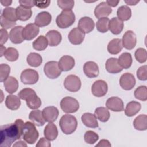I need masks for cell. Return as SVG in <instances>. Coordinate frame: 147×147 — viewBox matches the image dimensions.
<instances>
[{"mask_svg": "<svg viewBox=\"0 0 147 147\" xmlns=\"http://www.w3.org/2000/svg\"><path fill=\"white\" fill-rule=\"evenodd\" d=\"M24 121L17 119L14 123L2 125L0 127V146L10 147L16 140L22 137V130Z\"/></svg>", "mask_w": 147, "mask_h": 147, "instance_id": "obj_1", "label": "cell"}, {"mask_svg": "<svg viewBox=\"0 0 147 147\" xmlns=\"http://www.w3.org/2000/svg\"><path fill=\"white\" fill-rule=\"evenodd\" d=\"M39 136L35 125L31 122L28 121L24 123L22 130V138L29 144H34Z\"/></svg>", "mask_w": 147, "mask_h": 147, "instance_id": "obj_2", "label": "cell"}, {"mask_svg": "<svg viewBox=\"0 0 147 147\" xmlns=\"http://www.w3.org/2000/svg\"><path fill=\"white\" fill-rule=\"evenodd\" d=\"M59 126L63 133L71 134L76 129L78 122L75 117L70 114L63 115L59 121Z\"/></svg>", "mask_w": 147, "mask_h": 147, "instance_id": "obj_3", "label": "cell"}, {"mask_svg": "<svg viewBox=\"0 0 147 147\" xmlns=\"http://www.w3.org/2000/svg\"><path fill=\"white\" fill-rule=\"evenodd\" d=\"M75 21V16L72 10H64L58 15L56 22L58 27L61 29L71 26Z\"/></svg>", "mask_w": 147, "mask_h": 147, "instance_id": "obj_4", "label": "cell"}, {"mask_svg": "<svg viewBox=\"0 0 147 147\" xmlns=\"http://www.w3.org/2000/svg\"><path fill=\"white\" fill-rule=\"evenodd\" d=\"M60 107L64 113H74L78 110L79 103L75 98L66 96L60 101Z\"/></svg>", "mask_w": 147, "mask_h": 147, "instance_id": "obj_5", "label": "cell"}, {"mask_svg": "<svg viewBox=\"0 0 147 147\" xmlns=\"http://www.w3.org/2000/svg\"><path fill=\"white\" fill-rule=\"evenodd\" d=\"M44 71L45 75L49 79H54L57 78L61 74L58 62L50 61L45 63L44 67Z\"/></svg>", "mask_w": 147, "mask_h": 147, "instance_id": "obj_6", "label": "cell"}, {"mask_svg": "<svg viewBox=\"0 0 147 147\" xmlns=\"http://www.w3.org/2000/svg\"><path fill=\"white\" fill-rule=\"evenodd\" d=\"M20 79L25 84H34L38 80L39 75L36 71L28 68L21 72Z\"/></svg>", "mask_w": 147, "mask_h": 147, "instance_id": "obj_7", "label": "cell"}, {"mask_svg": "<svg viewBox=\"0 0 147 147\" xmlns=\"http://www.w3.org/2000/svg\"><path fill=\"white\" fill-rule=\"evenodd\" d=\"M64 86L70 92H77L81 87V80L76 75H69L65 78Z\"/></svg>", "mask_w": 147, "mask_h": 147, "instance_id": "obj_8", "label": "cell"}, {"mask_svg": "<svg viewBox=\"0 0 147 147\" xmlns=\"http://www.w3.org/2000/svg\"><path fill=\"white\" fill-rule=\"evenodd\" d=\"M108 90L107 83L103 80L95 81L91 87V92L96 97H102L105 96Z\"/></svg>", "mask_w": 147, "mask_h": 147, "instance_id": "obj_9", "label": "cell"}, {"mask_svg": "<svg viewBox=\"0 0 147 147\" xmlns=\"http://www.w3.org/2000/svg\"><path fill=\"white\" fill-rule=\"evenodd\" d=\"M39 31V28L35 23H30L23 28L22 36L24 40L30 41L38 34Z\"/></svg>", "mask_w": 147, "mask_h": 147, "instance_id": "obj_10", "label": "cell"}, {"mask_svg": "<svg viewBox=\"0 0 147 147\" xmlns=\"http://www.w3.org/2000/svg\"><path fill=\"white\" fill-rule=\"evenodd\" d=\"M122 42L123 47L128 50L132 49L137 43L136 34L132 30L126 31L122 36Z\"/></svg>", "mask_w": 147, "mask_h": 147, "instance_id": "obj_11", "label": "cell"}, {"mask_svg": "<svg viewBox=\"0 0 147 147\" xmlns=\"http://www.w3.org/2000/svg\"><path fill=\"white\" fill-rule=\"evenodd\" d=\"M119 84L125 90H131L136 84V79L133 75L125 73L121 75L119 79Z\"/></svg>", "mask_w": 147, "mask_h": 147, "instance_id": "obj_12", "label": "cell"}, {"mask_svg": "<svg viewBox=\"0 0 147 147\" xmlns=\"http://www.w3.org/2000/svg\"><path fill=\"white\" fill-rule=\"evenodd\" d=\"M107 108L113 111H122L124 110V105L122 100L117 96H113L107 99L106 102Z\"/></svg>", "mask_w": 147, "mask_h": 147, "instance_id": "obj_13", "label": "cell"}, {"mask_svg": "<svg viewBox=\"0 0 147 147\" xmlns=\"http://www.w3.org/2000/svg\"><path fill=\"white\" fill-rule=\"evenodd\" d=\"M78 26L84 33H89L93 30L95 27V23L91 18L83 17L79 20Z\"/></svg>", "mask_w": 147, "mask_h": 147, "instance_id": "obj_14", "label": "cell"}, {"mask_svg": "<svg viewBox=\"0 0 147 147\" xmlns=\"http://www.w3.org/2000/svg\"><path fill=\"white\" fill-rule=\"evenodd\" d=\"M85 33L78 28H74L68 34V40L74 45H79L83 42Z\"/></svg>", "mask_w": 147, "mask_h": 147, "instance_id": "obj_15", "label": "cell"}, {"mask_svg": "<svg viewBox=\"0 0 147 147\" xmlns=\"http://www.w3.org/2000/svg\"><path fill=\"white\" fill-rule=\"evenodd\" d=\"M83 71L84 74L89 78L97 77L99 73L98 65L96 63L92 61H89L84 63Z\"/></svg>", "mask_w": 147, "mask_h": 147, "instance_id": "obj_16", "label": "cell"}, {"mask_svg": "<svg viewBox=\"0 0 147 147\" xmlns=\"http://www.w3.org/2000/svg\"><path fill=\"white\" fill-rule=\"evenodd\" d=\"M112 12V9L110 6L106 2H102L98 4L94 10V14L96 18H101L107 17Z\"/></svg>", "mask_w": 147, "mask_h": 147, "instance_id": "obj_17", "label": "cell"}, {"mask_svg": "<svg viewBox=\"0 0 147 147\" xmlns=\"http://www.w3.org/2000/svg\"><path fill=\"white\" fill-rule=\"evenodd\" d=\"M42 115L45 121L48 122H55L59 116V110L55 106H48L42 110Z\"/></svg>", "mask_w": 147, "mask_h": 147, "instance_id": "obj_18", "label": "cell"}, {"mask_svg": "<svg viewBox=\"0 0 147 147\" xmlns=\"http://www.w3.org/2000/svg\"><path fill=\"white\" fill-rule=\"evenodd\" d=\"M58 64L61 71L67 72L71 70L74 67L75 62L74 59L72 56L64 55L60 59Z\"/></svg>", "mask_w": 147, "mask_h": 147, "instance_id": "obj_19", "label": "cell"}, {"mask_svg": "<svg viewBox=\"0 0 147 147\" xmlns=\"http://www.w3.org/2000/svg\"><path fill=\"white\" fill-rule=\"evenodd\" d=\"M23 28L22 26H17L11 29L9 33V38L12 43L21 44L25 40L22 36Z\"/></svg>", "mask_w": 147, "mask_h": 147, "instance_id": "obj_20", "label": "cell"}, {"mask_svg": "<svg viewBox=\"0 0 147 147\" xmlns=\"http://www.w3.org/2000/svg\"><path fill=\"white\" fill-rule=\"evenodd\" d=\"M105 67L106 71L110 74H118L123 69L119 64L118 59L115 57L108 59L106 62Z\"/></svg>", "mask_w": 147, "mask_h": 147, "instance_id": "obj_21", "label": "cell"}, {"mask_svg": "<svg viewBox=\"0 0 147 147\" xmlns=\"http://www.w3.org/2000/svg\"><path fill=\"white\" fill-rule=\"evenodd\" d=\"M49 46L55 47L58 45L61 41L62 36L60 32L56 30L48 31L45 36Z\"/></svg>", "mask_w": 147, "mask_h": 147, "instance_id": "obj_22", "label": "cell"}, {"mask_svg": "<svg viewBox=\"0 0 147 147\" xmlns=\"http://www.w3.org/2000/svg\"><path fill=\"white\" fill-rule=\"evenodd\" d=\"M52 20V16L49 12L41 11L36 17L34 23L39 27H44L48 25Z\"/></svg>", "mask_w": 147, "mask_h": 147, "instance_id": "obj_23", "label": "cell"}, {"mask_svg": "<svg viewBox=\"0 0 147 147\" xmlns=\"http://www.w3.org/2000/svg\"><path fill=\"white\" fill-rule=\"evenodd\" d=\"M124 24L123 21L118 19L117 17H113L109 23V29L110 32L115 35L121 33L123 29Z\"/></svg>", "mask_w": 147, "mask_h": 147, "instance_id": "obj_24", "label": "cell"}, {"mask_svg": "<svg viewBox=\"0 0 147 147\" xmlns=\"http://www.w3.org/2000/svg\"><path fill=\"white\" fill-rule=\"evenodd\" d=\"M81 119L83 123L88 127L96 128L99 126L96 117L92 113H84L81 117Z\"/></svg>", "mask_w": 147, "mask_h": 147, "instance_id": "obj_25", "label": "cell"}, {"mask_svg": "<svg viewBox=\"0 0 147 147\" xmlns=\"http://www.w3.org/2000/svg\"><path fill=\"white\" fill-rule=\"evenodd\" d=\"M44 135L49 141L55 140L58 136V130L56 126L53 122H49L44 128Z\"/></svg>", "mask_w": 147, "mask_h": 147, "instance_id": "obj_26", "label": "cell"}, {"mask_svg": "<svg viewBox=\"0 0 147 147\" xmlns=\"http://www.w3.org/2000/svg\"><path fill=\"white\" fill-rule=\"evenodd\" d=\"M29 119L37 126H42L45 122L42 115V113L40 110H32L29 113Z\"/></svg>", "mask_w": 147, "mask_h": 147, "instance_id": "obj_27", "label": "cell"}, {"mask_svg": "<svg viewBox=\"0 0 147 147\" xmlns=\"http://www.w3.org/2000/svg\"><path fill=\"white\" fill-rule=\"evenodd\" d=\"M107 51L112 55L119 53L123 48L122 40L120 38H114L111 40L107 45Z\"/></svg>", "mask_w": 147, "mask_h": 147, "instance_id": "obj_28", "label": "cell"}, {"mask_svg": "<svg viewBox=\"0 0 147 147\" xmlns=\"http://www.w3.org/2000/svg\"><path fill=\"white\" fill-rule=\"evenodd\" d=\"M5 105L9 109L11 110H17L21 105L20 98L14 95H9L6 98Z\"/></svg>", "mask_w": 147, "mask_h": 147, "instance_id": "obj_29", "label": "cell"}, {"mask_svg": "<svg viewBox=\"0 0 147 147\" xmlns=\"http://www.w3.org/2000/svg\"><path fill=\"white\" fill-rule=\"evenodd\" d=\"M141 108V104L136 101L129 102L125 109V115L127 117H133L138 113Z\"/></svg>", "mask_w": 147, "mask_h": 147, "instance_id": "obj_30", "label": "cell"}, {"mask_svg": "<svg viewBox=\"0 0 147 147\" xmlns=\"http://www.w3.org/2000/svg\"><path fill=\"white\" fill-rule=\"evenodd\" d=\"M3 83L5 90L9 94H13L17 91L18 88V80L13 76H9Z\"/></svg>", "mask_w": 147, "mask_h": 147, "instance_id": "obj_31", "label": "cell"}, {"mask_svg": "<svg viewBox=\"0 0 147 147\" xmlns=\"http://www.w3.org/2000/svg\"><path fill=\"white\" fill-rule=\"evenodd\" d=\"M134 127L140 131L146 130L147 129V116L146 114H140L133 121Z\"/></svg>", "mask_w": 147, "mask_h": 147, "instance_id": "obj_32", "label": "cell"}, {"mask_svg": "<svg viewBox=\"0 0 147 147\" xmlns=\"http://www.w3.org/2000/svg\"><path fill=\"white\" fill-rule=\"evenodd\" d=\"M16 15L18 20L22 21L29 20L32 15V10L31 9L25 8L21 6H18L16 9Z\"/></svg>", "mask_w": 147, "mask_h": 147, "instance_id": "obj_33", "label": "cell"}, {"mask_svg": "<svg viewBox=\"0 0 147 147\" xmlns=\"http://www.w3.org/2000/svg\"><path fill=\"white\" fill-rule=\"evenodd\" d=\"M26 61L30 66L33 67H38L41 64L42 62V58L40 54L36 52H31L28 55Z\"/></svg>", "mask_w": 147, "mask_h": 147, "instance_id": "obj_34", "label": "cell"}, {"mask_svg": "<svg viewBox=\"0 0 147 147\" xmlns=\"http://www.w3.org/2000/svg\"><path fill=\"white\" fill-rule=\"evenodd\" d=\"M118 18L123 21H127L131 17V10L130 7L126 5L120 6L117 11Z\"/></svg>", "mask_w": 147, "mask_h": 147, "instance_id": "obj_35", "label": "cell"}, {"mask_svg": "<svg viewBox=\"0 0 147 147\" xmlns=\"http://www.w3.org/2000/svg\"><path fill=\"white\" fill-rule=\"evenodd\" d=\"M118 62L119 65L124 69L129 68L133 62L131 55L129 52H123L122 53L118 58Z\"/></svg>", "mask_w": 147, "mask_h": 147, "instance_id": "obj_36", "label": "cell"}, {"mask_svg": "<svg viewBox=\"0 0 147 147\" xmlns=\"http://www.w3.org/2000/svg\"><path fill=\"white\" fill-rule=\"evenodd\" d=\"M28 107L30 109H37L41 105V100L36 93L31 95L26 99Z\"/></svg>", "mask_w": 147, "mask_h": 147, "instance_id": "obj_37", "label": "cell"}, {"mask_svg": "<svg viewBox=\"0 0 147 147\" xmlns=\"http://www.w3.org/2000/svg\"><path fill=\"white\" fill-rule=\"evenodd\" d=\"M96 118L102 122H107L110 118V113L107 109L104 107H97L94 112Z\"/></svg>", "mask_w": 147, "mask_h": 147, "instance_id": "obj_38", "label": "cell"}, {"mask_svg": "<svg viewBox=\"0 0 147 147\" xmlns=\"http://www.w3.org/2000/svg\"><path fill=\"white\" fill-rule=\"evenodd\" d=\"M48 44V40L44 36L41 35L36 39L33 42V47L37 51H43L46 49Z\"/></svg>", "mask_w": 147, "mask_h": 147, "instance_id": "obj_39", "label": "cell"}, {"mask_svg": "<svg viewBox=\"0 0 147 147\" xmlns=\"http://www.w3.org/2000/svg\"><path fill=\"white\" fill-rule=\"evenodd\" d=\"M5 18L11 21V22H16L18 20L17 15H16V9L13 7H6L2 11V14Z\"/></svg>", "mask_w": 147, "mask_h": 147, "instance_id": "obj_40", "label": "cell"}, {"mask_svg": "<svg viewBox=\"0 0 147 147\" xmlns=\"http://www.w3.org/2000/svg\"><path fill=\"white\" fill-rule=\"evenodd\" d=\"M109 19L107 17L99 18L96 23L97 30L100 33H106L109 30Z\"/></svg>", "mask_w": 147, "mask_h": 147, "instance_id": "obj_41", "label": "cell"}, {"mask_svg": "<svg viewBox=\"0 0 147 147\" xmlns=\"http://www.w3.org/2000/svg\"><path fill=\"white\" fill-rule=\"evenodd\" d=\"M134 96L136 99L146 101L147 100V88L145 86H140L137 87L134 92Z\"/></svg>", "mask_w": 147, "mask_h": 147, "instance_id": "obj_42", "label": "cell"}, {"mask_svg": "<svg viewBox=\"0 0 147 147\" xmlns=\"http://www.w3.org/2000/svg\"><path fill=\"white\" fill-rule=\"evenodd\" d=\"M4 56L6 59L9 61H15L18 59L19 57V53L16 48L9 47L7 48L4 54Z\"/></svg>", "mask_w": 147, "mask_h": 147, "instance_id": "obj_43", "label": "cell"}, {"mask_svg": "<svg viewBox=\"0 0 147 147\" xmlns=\"http://www.w3.org/2000/svg\"><path fill=\"white\" fill-rule=\"evenodd\" d=\"M84 139L86 143L88 144H94L98 140L99 136L93 131L88 130L84 135Z\"/></svg>", "mask_w": 147, "mask_h": 147, "instance_id": "obj_44", "label": "cell"}, {"mask_svg": "<svg viewBox=\"0 0 147 147\" xmlns=\"http://www.w3.org/2000/svg\"><path fill=\"white\" fill-rule=\"evenodd\" d=\"M134 56L138 62L140 63H145L147 59V52L146 49L143 48L137 49L135 51Z\"/></svg>", "mask_w": 147, "mask_h": 147, "instance_id": "obj_45", "label": "cell"}, {"mask_svg": "<svg viewBox=\"0 0 147 147\" xmlns=\"http://www.w3.org/2000/svg\"><path fill=\"white\" fill-rule=\"evenodd\" d=\"M10 67L6 64H1L0 65V82H3L6 80L10 74Z\"/></svg>", "mask_w": 147, "mask_h": 147, "instance_id": "obj_46", "label": "cell"}, {"mask_svg": "<svg viewBox=\"0 0 147 147\" xmlns=\"http://www.w3.org/2000/svg\"><path fill=\"white\" fill-rule=\"evenodd\" d=\"M58 6L63 9L64 10H72V9L74 6V1L69 0V1H64V0H58L57 1Z\"/></svg>", "mask_w": 147, "mask_h": 147, "instance_id": "obj_47", "label": "cell"}, {"mask_svg": "<svg viewBox=\"0 0 147 147\" xmlns=\"http://www.w3.org/2000/svg\"><path fill=\"white\" fill-rule=\"evenodd\" d=\"M36 92L34 90L30 88H25L21 90L18 94V97L22 99L26 100V99L30 96L31 95L35 94Z\"/></svg>", "mask_w": 147, "mask_h": 147, "instance_id": "obj_48", "label": "cell"}, {"mask_svg": "<svg viewBox=\"0 0 147 147\" xmlns=\"http://www.w3.org/2000/svg\"><path fill=\"white\" fill-rule=\"evenodd\" d=\"M137 76L140 80H147V66L146 65L140 67L137 71Z\"/></svg>", "mask_w": 147, "mask_h": 147, "instance_id": "obj_49", "label": "cell"}, {"mask_svg": "<svg viewBox=\"0 0 147 147\" xmlns=\"http://www.w3.org/2000/svg\"><path fill=\"white\" fill-rule=\"evenodd\" d=\"M0 24L3 29H8L11 28H14L16 25V22H11L6 18H5L2 16H1L0 17Z\"/></svg>", "mask_w": 147, "mask_h": 147, "instance_id": "obj_50", "label": "cell"}, {"mask_svg": "<svg viewBox=\"0 0 147 147\" xmlns=\"http://www.w3.org/2000/svg\"><path fill=\"white\" fill-rule=\"evenodd\" d=\"M0 36H1V40H0V43L1 45H3L6 42V41L8 40L9 38V34L7 32V30L5 29H1L0 30Z\"/></svg>", "mask_w": 147, "mask_h": 147, "instance_id": "obj_51", "label": "cell"}, {"mask_svg": "<svg viewBox=\"0 0 147 147\" xmlns=\"http://www.w3.org/2000/svg\"><path fill=\"white\" fill-rule=\"evenodd\" d=\"M50 3H51L50 1H34V6L40 9L47 8L49 5Z\"/></svg>", "mask_w": 147, "mask_h": 147, "instance_id": "obj_52", "label": "cell"}, {"mask_svg": "<svg viewBox=\"0 0 147 147\" xmlns=\"http://www.w3.org/2000/svg\"><path fill=\"white\" fill-rule=\"evenodd\" d=\"M49 140H48L47 138H46L45 137H42L41 138L39 141H38L37 144H36V146L37 147H39V146H46V147H50L51 146V143L49 141Z\"/></svg>", "mask_w": 147, "mask_h": 147, "instance_id": "obj_53", "label": "cell"}, {"mask_svg": "<svg viewBox=\"0 0 147 147\" xmlns=\"http://www.w3.org/2000/svg\"><path fill=\"white\" fill-rule=\"evenodd\" d=\"M19 3L20 6L24 7L25 8H28V9H31L32 7L34 6V1H32V0H27V1L21 0V1H19Z\"/></svg>", "mask_w": 147, "mask_h": 147, "instance_id": "obj_54", "label": "cell"}, {"mask_svg": "<svg viewBox=\"0 0 147 147\" xmlns=\"http://www.w3.org/2000/svg\"><path fill=\"white\" fill-rule=\"evenodd\" d=\"M111 146V144L110 143V142L107 140H105V139H103V140H101L99 143L95 145L96 147H98V146H103V147H105V146H107V147H110Z\"/></svg>", "mask_w": 147, "mask_h": 147, "instance_id": "obj_55", "label": "cell"}, {"mask_svg": "<svg viewBox=\"0 0 147 147\" xmlns=\"http://www.w3.org/2000/svg\"><path fill=\"white\" fill-rule=\"evenodd\" d=\"M106 2L110 7H115V6H117L118 3L119 2V1H110V0H107V1H106Z\"/></svg>", "mask_w": 147, "mask_h": 147, "instance_id": "obj_56", "label": "cell"}, {"mask_svg": "<svg viewBox=\"0 0 147 147\" xmlns=\"http://www.w3.org/2000/svg\"><path fill=\"white\" fill-rule=\"evenodd\" d=\"M26 146L27 145L23 141H19L18 142H16L13 145V146Z\"/></svg>", "mask_w": 147, "mask_h": 147, "instance_id": "obj_57", "label": "cell"}, {"mask_svg": "<svg viewBox=\"0 0 147 147\" xmlns=\"http://www.w3.org/2000/svg\"><path fill=\"white\" fill-rule=\"evenodd\" d=\"M1 3L5 6H8L10 5L12 3V1H8V0H1L0 1Z\"/></svg>", "mask_w": 147, "mask_h": 147, "instance_id": "obj_58", "label": "cell"}, {"mask_svg": "<svg viewBox=\"0 0 147 147\" xmlns=\"http://www.w3.org/2000/svg\"><path fill=\"white\" fill-rule=\"evenodd\" d=\"M125 2L129 5H136L137 3L139 2V1H133V0H129V1H125Z\"/></svg>", "mask_w": 147, "mask_h": 147, "instance_id": "obj_59", "label": "cell"}, {"mask_svg": "<svg viewBox=\"0 0 147 147\" xmlns=\"http://www.w3.org/2000/svg\"><path fill=\"white\" fill-rule=\"evenodd\" d=\"M6 49H7L5 48V47H4L2 45H1V57H2L3 55H4Z\"/></svg>", "mask_w": 147, "mask_h": 147, "instance_id": "obj_60", "label": "cell"}]
</instances>
